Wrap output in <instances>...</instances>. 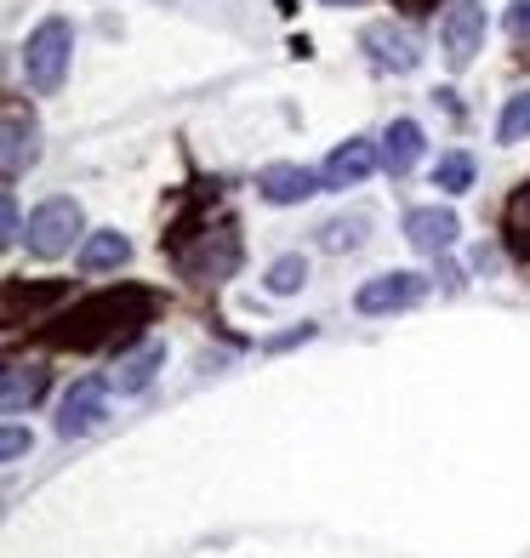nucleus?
Here are the masks:
<instances>
[{
    "label": "nucleus",
    "mask_w": 530,
    "mask_h": 558,
    "mask_svg": "<svg viewBox=\"0 0 530 558\" xmlns=\"http://www.w3.org/2000/svg\"><path fill=\"white\" fill-rule=\"evenodd\" d=\"M148 314H155V296H148L143 286H120V291H97L86 302H74V308L63 319L46 325V342L52 348H109V342H125L137 331V325H148Z\"/></svg>",
    "instance_id": "f257e3e1"
},
{
    "label": "nucleus",
    "mask_w": 530,
    "mask_h": 558,
    "mask_svg": "<svg viewBox=\"0 0 530 558\" xmlns=\"http://www.w3.org/2000/svg\"><path fill=\"white\" fill-rule=\"evenodd\" d=\"M69 58H74V29H69V17L35 23V35L23 40V81H29V92L52 97V92L63 86V74H69Z\"/></svg>",
    "instance_id": "f03ea898"
},
{
    "label": "nucleus",
    "mask_w": 530,
    "mask_h": 558,
    "mask_svg": "<svg viewBox=\"0 0 530 558\" xmlns=\"http://www.w3.org/2000/svg\"><path fill=\"white\" fill-rule=\"evenodd\" d=\"M29 251L40 263H58L63 251H74V240H81V206H74L69 194H58V199H40L35 206V217H29Z\"/></svg>",
    "instance_id": "7ed1b4c3"
},
{
    "label": "nucleus",
    "mask_w": 530,
    "mask_h": 558,
    "mask_svg": "<svg viewBox=\"0 0 530 558\" xmlns=\"http://www.w3.org/2000/svg\"><path fill=\"white\" fill-rule=\"evenodd\" d=\"M439 46H445V63H450V69H468L479 52H485V7H473V0L445 7V17H439Z\"/></svg>",
    "instance_id": "20e7f679"
},
{
    "label": "nucleus",
    "mask_w": 530,
    "mask_h": 558,
    "mask_svg": "<svg viewBox=\"0 0 530 558\" xmlns=\"http://www.w3.org/2000/svg\"><path fill=\"white\" fill-rule=\"evenodd\" d=\"M422 291H427L422 274L394 268V274L365 279V286L353 291V308H360V314H399V308H411V302H422Z\"/></svg>",
    "instance_id": "39448f33"
},
{
    "label": "nucleus",
    "mask_w": 530,
    "mask_h": 558,
    "mask_svg": "<svg viewBox=\"0 0 530 558\" xmlns=\"http://www.w3.org/2000/svg\"><path fill=\"white\" fill-rule=\"evenodd\" d=\"M360 46L371 52V63L388 69V74H411L422 63V40L406 29V23H365Z\"/></svg>",
    "instance_id": "423d86ee"
},
{
    "label": "nucleus",
    "mask_w": 530,
    "mask_h": 558,
    "mask_svg": "<svg viewBox=\"0 0 530 558\" xmlns=\"http://www.w3.org/2000/svg\"><path fill=\"white\" fill-rule=\"evenodd\" d=\"M104 416H109V383H92V376H86V383H74L63 393V404H58V434L63 439H81Z\"/></svg>",
    "instance_id": "0eeeda50"
},
{
    "label": "nucleus",
    "mask_w": 530,
    "mask_h": 558,
    "mask_svg": "<svg viewBox=\"0 0 530 558\" xmlns=\"http://www.w3.org/2000/svg\"><path fill=\"white\" fill-rule=\"evenodd\" d=\"M457 234H462V222H457V211H445V206H422V211L406 217V240L422 251V257L450 251V245H457Z\"/></svg>",
    "instance_id": "6e6552de"
},
{
    "label": "nucleus",
    "mask_w": 530,
    "mask_h": 558,
    "mask_svg": "<svg viewBox=\"0 0 530 558\" xmlns=\"http://www.w3.org/2000/svg\"><path fill=\"white\" fill-rule=\"evenodd\" d=\"M35 155H40V125L23 114L17 104H7V155H0V171H7V183H17V177L35 166Z\"/></svg>",
    "instance_id": "1a4fd4ad"
},
{
    "label": "nucleus",
    "mask_w": 530,
    "mask_h": 558,
    "mask_svg": "<svg viewBox=\"0 0 530 558\" xmlns=\"http://www.w3.org/2000/svg\"><path fill=\"white\" fill-rule=\"evenodd\" d=\"M160 365H166V342H137L132 353H120V360H115L109 388L115 393H143L160 376Z\"/></svg>",
    "instance_id": "9d476101"
},
{
    "label": "nucleus",
    "mask_w": 530,
    "mask_h": 558,
    "mask_svg": "<svg viewBox=\"0 0 530 558\" xmlns=\"http://www.w3.org/2000/svg\"><path fill=\"white\" fill-rule=\"evenodd\" d=\"M376 148L365 143V137H348L342 148H332V160H325V171H320V183L325 189H353V183H365V177L376 171Z\"/></svg>",
    "instance_id": "9b49d317"
},
{
    "label": "nucleus",
    "mask_w": 530,
    "mask_h": 558,
    "mask_svg": "<svg viewBox=\"0 0 530 558\" xmlns=\"http://www.w3.org/2000/svg\"><path fill=\"white\" fill-rule=\"evenodd\" d=\"M320 183H314V171L309 166H263L257 171V194L268 199V206H302V199H309Z\"/></svg>",
    "instance_id": "f8f14e48"
},
{
    "label": "nucleus",
    "mask_w": 530,
    "mask_h": 558,
    "mask_svg": "<svg viewBox=\"0 0 530 558\" xmlns=\"http://www.w3.org/2000/svg\"><path fill=\"white\" fill-rule=\"evenodd\" d=\"M417 160H422V125L417 120H394L388 132H383V166L394 177H406Z\"/></svg>",
    "instance_id": "ddd939ff"
},
{
    "label": "nucleus",
    "mask_w": 530,
    "mask_h": 558,
    "mask_svg": "<svg viewBox=\"0 0 530 558\" xmlns=\"http://www.w3.org/2000/svg\"><path fill=\"white\" fill-rule=\"evenodd\" d=\"M46 393V371L40 365H12L7 383H0V404H7V416H23L29 404H40Z\"/></svg>",
    "instance_id": "4468645a"
},
{
    "label": "nucleus",
    "mask_w": 530,
    "mask_h": 558,
    "mask_svg": "<svg viewBox=\"0 0 530 558\" xmlns=\"http://www.w3.org/2000/svg\"><path fill=\"white\" fill-rule=\"evenodd\" d=\"M125 257H132V240L115 234V228H104V234H92L81 251H74V263H81V274H104V268H120Z\"/></svg>",
    "instance_id": "2eb2a0df"
},
{
    "label": "nucleus",
    "mask_w": 530,
    "mask_h": 558,
    "mask_svg": "<svg viewBox=\"0 0 530 558\" xmlns=\"http://www.w3.org/2000/svg\"><path fill=\"white\" fill-rule=\"evenodd\" d=\"M502 234H508V251L519 263H530V183L508 199V217H502Z\"/></svg>",
    "instance_id": "dca6fc26"
},
{
    "label": "nucleus",
    "mask_w": 530,
    "mask_h": 558,
    "mask_svg": "<svg viewBox=\"0 0 530 558\" xmlns=\"http://www.w3.org/2000/svg\"><path fill=\"white\" fill-rule=\"evenodd\" d=\"M365 228H371V211H353V217H332L320 228V245L325 251H353L365 240Z\"/></svg>",
    "instance_id": "f3484780"
},
{
    "label": "nucleus",
    "mask_w": 530,
    "mask_h": 558,
    "mask_svg": "<svg viewBox=\"0 0 530 558\" xmlns=\"http://www.w3.org/2000/svg\"><path fill=\"white\" fill-rule=\"evenodd\" d=\"M473 183V160L462 155V148H450V155H439V166H434V189H445V194H462Z\"/></svg>",
    "instance_id": "a211bd4d"
},
{
    "label": "nucleus",
    "mask_w": 530,
    "mask_h": 558,
    "mask_svg": "<svg viewBox=\"0 0 530 558\" xmlns=\"http://www.w3.org/2000/svg\"><path fill=\"white\" fill-rule=\"evenodd\" d=\"M530 137V92L508 97V109L496 120V143H525Z\"/></svg>",
    "instance_id": "6ab92c4d"
},
{
    "label": "nucleus",
    "mask_w": 530,
    "mask_h": 558,
    "mask_svg": "<svg viewBox=\"0 0 530 558\" xmlns=\"http://www.w3.org/2000/svg\"><path fill=\"white\" fill-rule=\"evenodd\" d=\"M302 279H309V263L302 257H280L268 268V291L274 296H291V291H302Z\"/></svg>",
    "instance_id": "aec40b11"
},
{
    "label": "nucleus",
    "mask_w": 530,
    "mask_h": 558,
    "mask_svg": "<svg viewBox=\"0 0 530 558\" xmlns=\"http://www.w3.org/2000/svg\"><path fill=\"white\" fill-rule=\"evenodd\" d=\"M0 228H7V234H0L7 245H17L23 234H29V228H23V217H17V199H12V189L0 194Z\"/></svg>",
    "instance_id": "412c9836"
},
{
    "label": "nucleus",
    "mask_w": 530,
    "mask_h": 558,
    "mask_svg": "<svg viewBox=\"0 0 530 558\" xmlns=\"http://www.w3.org/2000/svg\"><path fill=\"white\" fill-rule=\"evenodd\" d=\"M508 35L530 40V0H514V7H508Z\"/></svg>",
    "instance_id": "4be33fe9"
},
{
    "label": "nucleus",
    "mask_w": 530,
    "mask_h": 558,
    "mask_svg": "<svg viewBox=\"0 0 530 558\" xmlns=\"http://www.w3.org/2000/svg\"><path fill=\"white\" fill-rule=\"evenodd\" d=\"M12 291H17V286H12ZM17 296H23V291H17ZM17 296H7V325L17 319ZM58 296H63V286H46V291L29 296V308H35V302H58Z\"/></svg>",
    "instance_id": "5701e85b"
},
{
    "label": "nucleus",
    "mask_w": 530,
    "mask_h": 558,
    "mask_svg": "<svg viewBox=\"0 0 530 558\" xmlns=\"http://www.w3.org/2000/svg\"><path fill=\"white\" fill-rule=\"evenodd\" d=\"M23 450H29V434H23V427H7V462H17Z\"/></svg>",
    "instance_id": "b1692460"
},
{
    "label": "nucleus",
    "mask_w": 530,
    "mask_h": 558,
    "mask_svg": "<svg viewBox=\"0 0 530 558\" xmlns=\"http://www.w3.org/2000/svg\"><path fill=\"white\" fill-rule=\"evenodd\" d=\"M332 7H348V0H332Z\"/></svg>",
    "instance_id": "393cba45"
},
{
    "label": "nucleus",
    "mask_w": 530,
    "mask_h": 558,
    "mask_svg": "<svg viewBox=\"0 0 530 558\" xmlns=\"http://www.w3.org/2000/svg\"><path fill=\"white\" fill-rule=\"evenodd\" d=\"M411 7H427V0H411Z\"/></svg>",
    "instance_id": "a878e982"
}]
</instances>
